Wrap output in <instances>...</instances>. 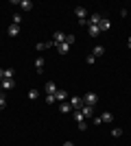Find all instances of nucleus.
<instances>
[{"mask_svg": "<svg viewBox=\"0 0 131 146\" xmlns=\"http://www.w3.org/2000/svg\"><path fill=\"white\" fill-rule=\"evenodd\" d=\"M127 46H129V48H131V37H129V39H127Z\"/></svg>", "mask_w": 131, "mask_h": 146, "instance_id": "obj_29", "label": "nucleus"}, {"mask_svg": "<svg viewBox=\"0 0 131 146\" xmlns=\"http://www.w3.org/2000/svg\"><path fill=\"white\" fill-rule=\"evenodd\" d=\"M20 22H22V15H20V13H15V15H13V24L20 26Z\"/></svg>", "mask_w": 131, "mask_h": 146, "instance_id": "obj_23", "label": "nucleus"}, {"mask_svg": "<svg viewBox=\"0 0 131 146\" xmlns=\"http://www.w3.org/2000/svg\"><path fill=\"white\" fill-rule=\"evenodd\" d=\"M57 50H59V55H68V52H70V46L63 42V44H59V46H57Z\"/></svg>", "mask_w": 131, "mask_h": 146, "instance_id": "obj_14", "label": "nucleus"}, {"mask_svg": "<svg viewBox=\"0 0 131 146\" xmlns=\"http://www.w3.org/2000/svg\"><path fill=\"white\" fill-rule=\"evenodd\" d=\"M0 87H2V90H13V87H15V81L5 79V81H0Z\"/></svg>", "mask_w": 131, "mask_h": 146, "instance_id": "obj_6", "label": "nucleus"}, {"mask_svg": "<svg viewBox=\"0 0 131 146\" xmlns=\"http://www.w3.org/2000/svg\"><path fill=\"white\" fill-rule=\"evenodd\" d=\"M13 5L22 7V11H31L33 9V2H29V0H13Z\"/></svg>", "mask_w": 131, "mask_h": 146, "instance_id": "obj_4", "label": "nucleus"}, {"mask_svg": "<svg viewBox=\"0 0 131 146\" xmlns=\"http://www.w3.org/2000/svg\"><path fill=\"white\" fill-rule=\"evenodd\" d=\"M98 22H100V13H92L87 20V24H96V26H98Z\"/></svg>", "mask_w": 131, "mask_h": 146, "instance_id": "obj_13", "label": "nucleus"}, {"mask_svg": "<svg viewBox=\"0 0 131 146\" xmlns=\"http://www.w3.org/2000/svg\"><path fill=\"white\" fill-rule=\"evenodd\" d=\"M5 107H7V98L0 96V109H5Z\"/></svg>", "mask_w": 131, "mask_h": 146, "instance_id": "obj_27", "label": "nucleus"}, {"mask_svg": "<svg viewBox=\"0 0 131 146\" xmlns=\"http://www.w3.org/2000/svg\"><path fill=\"white\" fill-rule=\"evenodd\" d=\"M59 111H61V113H68V111H72V105L70 103H61L59 105Z\"/></svg>", "mask_w": 131, "mask_h": 146, "instance_id": "obj_17", "label": "nucleus"}, {"mask_svg": "<svg viewBox=\"0 0 131 146\" xmlns=\"http://www.w3.org/2000/svg\"><path fill=\"white\" fill-rule=\"evenodd\" d=\"M94 61H96V57H94V55H87L85 57V63H87V66H92Z\"/></svg>", "mask_w": 131, "mask_h": 146, "instance_id": "obj_22", "label": "nucleus"}, {"mask_svg": "<svg viewBox=\"0 0 131 146\" xmlns=\"http://www.w3.org/2000/svg\"><path fill=\"white\" fill-rule=\"evenodd\" d=\"M70 105H72V109L79 111V109L83 107V98H81V96H72V98H70Z\"/></svg>", "mask_w": 131, "mask_h": 146, "instance_id": "obj_5", "label": "nucleus"}, {"mask_svg": "<svg viewBox=\"0 0 131 146\" xmlns=\"http://www.w3.org/2000/svg\"><path fill=\"white\" fill-rule=\"evenodd\" d=\"M46 94H57V85L53 83V81H48V83H46Z\"/></svg>", "mask_w": 131, "mask_h": 146, "instance_id": "obj_15", "label": "nucleus"}, {"mask_svg": "<svg viewBox=\"0 0 131 146\" xmlns=\"http://www.w3.org/2000/svg\"><path fill=\"white\" fill-rule=\"evenodd\" d=\"M7 33H9V35H11V37H18V35H20V26H18V24H11V26H9V31H7Z\"/></svg>", "mask_w": 131, "mask_h": 146, "instance_id": "obj_12", "label": "nucleus"}, {"mask_svg": "<svg viewBox=\"0 0 131 146\" xmlns=\"http://www.w3.org/2000/svg\"><path fill=\"white\" fill-rule=\"evenodd\" d=\"M63 42H66V35H63L61 31H55V33H53V44L59 46V44H63Z\"/></svg>", "mask_w": 131, "mask_h": 146, "instance_id": "obj_3", "label": "nucleus"}, {"mask_svg": "<svg viewBox=\"0 0 131 146\" xmlns=\"http://www.w3.org/2000/svg\"><path fill=\"white\" fill-rule=\"evenodd\" d=\"M74 120H76V124H79V122H85V118H83L81 111H74Z\"/></svg>", "mask_w": 131, "mask_h": 146, "instance_id": "obj_20", "label": "nucleus"}, {"mask_svg": "<svg viewBox=\"0 0 131 146\" xmlns=\"http://www.w3.org/2000/svg\"><path fill=\"white\" fill-rule=\"evenodd\" d=\"M5 79V70H0V81Z\"/></svg>", "mask_w": 131, "mask_h": 146, "instance_id": "obj_28", "label": "nucleus"}, {"mask_svg": "<svg viewBox=\"0 0 131 146\" xmlns=\"http://www.w3.org/2000/svg\"><path fill=\"white\" fill-rule=\"evenodd\" d=\"M94 57H103L105 55V48H103V46H94V52H92Z\"/></svg>", "mask_w": 131, "mask_h": 146, "instance_id": "obj_18", "label": "nucleus"}, {"mask_svg": "<svg viewBox=\"0 0 131 146\" xmlns=\"http://www.w3.org/2000/svg\"><path fill=\"white\" fill-rule=\"evenodd\" d=\"M37 96H39V92H37V90H29V100H35Z\"/></svg>", "mask_w": 131, "mask_h": 146, "instance_id": "obj_19", "label": "nucleus"}, {"mask_svg": "<svg viewBox=\"0 0 131 146\" xmlns=\"http://www.w3.org/2000/svg\"><path fill=\"white\" fill-rule=\"evenodd\" d=\"M98 120L105 122V124H109V122H114V116L109 113V111H105V113H100V116H98Z\"/></svg>", "mask_w": 131, "mask_h": 146, "instance_id": "obj_9", "label": "nucleus"}, {"mask_svg": "<svg viewBox=\"0 0 131 146\" xmlns=\"http://www.w3.org/2000/svg\"><path fill=\"white\" fill-rule=\"evenodd\" d=\"M112 29V22L107 18H100V22H98V31H109Z\"/></svg>", "mask_w": 131, "mask_h": 146, "instance_id": "obj_8", "label": "nucleus"}, {"mask_svg": "<svg viewBox=\"0 0 131 146\" xmlns=\"http://www.w3.org/2000/svg\"><path fill=\"white\" fill-rule=\"evenodd\" d=\"M46 103H48V105L57 103V98H55V94H46Z\"/></svg>", "mask_w": 131, "mask_h": 146, "instance_id": "obj_21", "label": "nucleus"}, {"mask_svg": "<svg viewBox=\"0 0 131 146\" xmlns=\"http://www.w3.org/2000/svg\"><path fill=\"white\" fill-rule=\"evenodd\" d=\"M112 135L114 137H120V135H122V129H112Z\"/></svg>", "mask_w": 131, "mask_h": 146, "instance_id": "obj_24", "label": "nucleus"}, {"mask_svg": "<svg viewBox=\"0 0 131 146\" xmlns=\"http://www.w3.org/2000/svg\"><path fill=\"white\" fill-rule=\"evenodd\" d=\"M66 44L72 46V44H74V35H66Z\"/></svg>", "mask_w": 131, "mask_h": 146, "instance_id": "obj_25", "label": "nucleus"}, {"mask_svg": "<svg viewBox=\"0 0 131 146\" xmlns=\"http://www.w3.org/2000/svg\"><path fill=\"white\" fill-rule=\"evenodd\" d=\"M63 146H74V144H72V142H66V144H63Z\"/></svg>", "mask_w": 131, "mask_h": 146, "instance_id": "obj_30", "label": "nucleus"}, {"mask_svg": "<svg viewBox=\"0 0 131 146\" xmlns=\"http://www.w3.org/2000/svg\"><path fill=\"white\" fill-rule=\"evenodd\" d=\"M98 33H100V31H98L96 24H87V35H90V37H96Z\"/></svg>", "mask_w": 131, "mask_h": 146, "instance_id": "obj_11", "label": "nucleus"}, {"mask_svg": "<svg viewBox=\"0 0 131 146\" xmlns=\"http://www.w3.org/2000/svg\"><path fill=\"white\" fill-rule=\"evenodd\" d=\"M66 96H68V94H66L63 90H57V94H55V98L59 100V103H66Z\"/></svg>", "mask_w": 131, "mask_h": 146, "instance_id": "obj_16", "label": "nucleus"}, {"mask_svg": "<svg viewBox=\"0 0 131 146\" xmlns=\"http://www.w3.org/2000/svg\"><path fill=\"white\" fill-rule=\"evenodd\" d=\"M74 15L79 18V22H83V20H87V9L85 7H74Z\"/></svg>", "mask_w": 131, "mask_h": 146, "instance_id": "obj_2", "label": "nucleus"}, {"mask_svg": "<svg viewBox=\"0 0 131 146\" xmlns=\"http://www.w3.org/2000/svg\"><path fill=\"white\" fill-rule=\"evenodd\" d=\"M5 79H13V70L7 68V70H5ZM5 79H2V81H5Z\"/></svg>", "mask_w": 131, "mask_h": 146, "instance_id": "obj_26", "label": "nucleus"}, {"mask_svg": "<svg viewBox=\"0 0 131 146\" xmlns=\"http://www.w3.org/2000/svg\"><path fill=\"white\" fill-rule=\"evenodd\" d=\"M96 103H98V96H96L94 92H87V94H83V105H90V107H94Z\"/></svg>", "mask_w": 131, "mask_h": 146, "instance_id": "obj_1", "label": "nucleus"}, {"mask_svg": "<svg viewBox=\"0 0 131 146\" xmlns=\"http://www.w3.org/2000/svg\"><path fill=\"white\" fill-rule=\"evenodd\" d=\"M35 72L37 74L44 72V57H37V59H35Z\"/></svg>", "mask_w": 131, "mask_h": 146, "instance_id": "obj_10", "label": "nucleus"}, {"mask_svg": "<svg viewBox=\"0 0 131 146\" xmlns=\"http://www.w3.org/2000/svg\"><path fill=\"white\" fill-rule=\"evenodd\" d=\"M83 113V118H90V116H94V107H90V105H83L81 109H79Z\"/></svg>", "mask_w": 131, "mask_h": 146, "instance_id": "obj_7", "label": "nucleus"}, {"mask_svg": "<svg viewBox=\"0 0 131 146\" xmlns=\"http://www.w3.org/2000/svg\"><path fill=\"white\" fill-rule=\"evenodd\" d=\"M0 96H2V94H0Z\"/></svg>", "mask_w": 131, "mask_h": 146, "instance_id": "obj_31", "label": "nucleus"}]
</instances>
